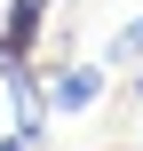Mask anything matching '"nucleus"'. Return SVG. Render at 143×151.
I'll return each instance as SVG.
<instances>
[{
	"instance_id": "nucleus-3",
	"label": "nucleus",
	"mask_w": 143,
	"mask_h": 151,
	"mask_svg": "<svg viewBox=\"0 0 143 151\" xmlns=\"http://www.w3.org/2000/svg\"><path fill=\"white\" fill-rule=\"evenodd\" d=\"M0 151H32V143H24V135H8V143H0Z\"/></svg>"
},
{
	"instance_id": "nucleus-2",
	"label": "nucleus",
	"mask_w": 143,
	"mask_h": 151,
	"mask_svg": "<svg viewBox=\"0 0 143 151\" xmlns=\"http://www.w3.org/2000/svg\"><path fill=\"white\" fill-rule=\"evenodd\" d=\"M103 64H111V72H143V8L103 40Z\"/></svg>"
},
{
	"instance_id": "nucleus-4",
	"label": "nucleus",
	"mask_w": 143,
	"mask_h": 151,
	"mask_svg": "<svg viewBox=\"0 0 143 151\" xmlns=\"http://www.w3.org/2000/svg\"><path fill=\"white\" fill-rule=\"evenodd\" d=\"M135 88H143V72H135Z\"/></svg>"
},
{
	"instance_id": "nucleus-1",
	"label": "nucleus",
	"mask_w": 143,
	"mask_h": 151,
	"mask_svg": "<svg viewBox=\"0 0 143 151\" xmlns=\"http://www.w3.org/2000/svg\"><path fill=\"white\" fill-rule=\"evenodd\" d=\"M96 96H103V64H56V72H48V111H56V119L96 111Z\"/></svg>"
}]
</instances>
